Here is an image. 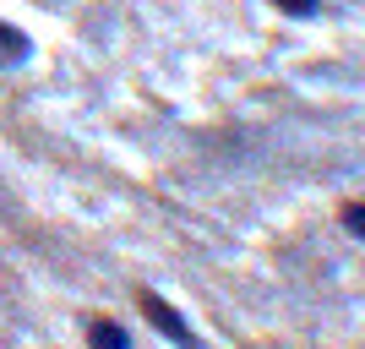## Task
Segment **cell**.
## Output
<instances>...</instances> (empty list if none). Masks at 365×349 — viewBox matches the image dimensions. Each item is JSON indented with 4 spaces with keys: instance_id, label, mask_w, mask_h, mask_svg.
I'll return each instance as SVG.
<instances>
[{
    "instance_id": "7a4b0ae2",
    "label": "cell",
    "mask_w": 365,
    "mask_h": 349,
    "mask_svg": "<svg viewBox=\"0 0 365 349\" xmlns=\"http://www.w3.org/2000/svg\"><path fill=\"white\" fill-rule=\"evenodd\" d=\"M28 55H33L28 33H22V28H11V22H0V71H11V66H22Z\"/></svg>"
},
{
    "instance_id": "6da1fadb",
    "label": "cell",
    "mask_w": 365,
    "mask_h": 349,
    "mask_svg": "<svg viewBox=\"0 0 365 349\" xmlns=\"http://www.w3.org/2000/svg\"><path fill=\"white\" fill-rule=\"evenodd\" d=\"M137 305H142V317H148V322H153V328H158V333H164L175 349H202V338L191 333V322H185L180 311H175V305L158 295V289H137Z\"/></svg>"
},
{
    "instance_id": "3957f363",
    "label": "cell",
    "mask_w": 365,
    "mask_h": 349,
    "mask_svg": "<svg viewBox=\"0 0 365 349\" xmlns=\"http://www.w3.org/2000/svg\"><path fill=\"white\" fill-rule=\"evenodd\" d=\"M88 344H93V349H131V333H125L120 322H104V317H98V322L88 328Z\"/></svg>"
},
{
    "instance_id": "5b68a950",
    "label": "cell",
    "mask_w": 365,
    "mask_h": 349,
    "mask_svg": "<svg viewBox=\"0 0 365 349\" xmlns=\"http://www.w3.org/2000/svg\"><path fill=\"white\" fill-rule=\"evenodd\" d=\"M344 229H349V235H365V208L360 202H344Z\"/></svg>"
},
{
    "instance_id": "277c9868",
    "label": "cell",
    "mask_w": 365,
    "mask_h": 349,
    "mask_svg": "<svg viewBox=\"0 0 365 349\" xmlns=\"http://www.w3.org/2000/svg\"><path fill=\"white\" fill-rule=\"evenodd\" d=\"M284 16H317L322 11V0H273Z\"/></svg>"
}]
</instances>
